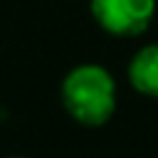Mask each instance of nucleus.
<instances>
[{
    "label": "nucleus",
    "instance_id": "obj_1",
    "mask_svg": "<svg viewBox=\"0 0 158 158\" xmlns=\"http://www.w3.org/2000/svg\"><path fill=\"white\" fill-rule=\"evenodd\" d=\"M59 99L64 111L81 126H104L116 111V79L101 64H77L72 67L59 86Z\"/></svg>",
    "mask_w": 158,
    "mask_h": 158
},
{
    "label": "nucleus",
    "instance_id": "obj_2",
    "mask_svg": "<svg viewBox=\"0 0 158 158\" xmlns=\"http://www.w3.org/2000/svg\"><path fill=\"white\" fill-rule=\"evenodd\" d=\"M94 22L114 37H138L156 17V0H89Z\"/></svg>",
    "mask_w": 158,
    "mask_h": 158
},
{
    "label": "nucleus",
    "instance_id": "obj_3",
    "mask_svg": "<svg viewBox=\"0 0 158 158\" xmlns=\"http://www.w3.org/2000/svg\"><path fill=\"white\" fill-rule=\"evenodd\" d=\"M126 77L138 94L158 99V42L143 44L138 52H133L126 67Z\"/></svg>",
    "mask_w": 158,
    "mask_h": 158
},
{
    "label": "nucleus",
    "instance_id": "obj_4",
    "mask_svg": "<svg viewBox=\"0 0 158 158\" xmlns=\"http://www.w3.org/2000/svg\"><path fill=\"white\" fill-rule=\"evenodd\" d=\"M7 158H25V156H7Z\"/></svg>",
    "mask_w": 158,
    "mask_h": 158
}]
</instances>
